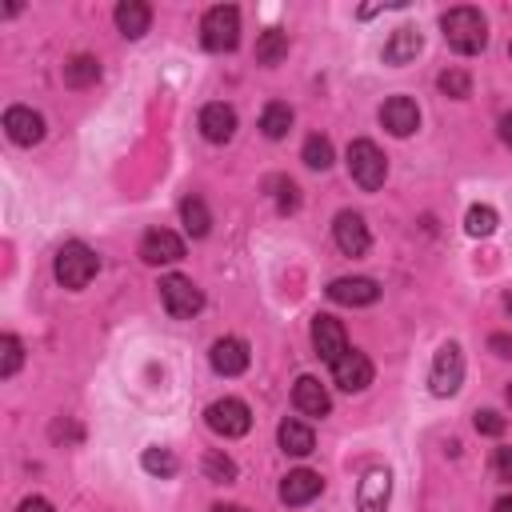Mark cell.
<instances>
[{"label": "cell", "mask_w": 512, "mask_h": 512, "mask_svg": "<svg viewBox=\"0 0 512 512\" xmlns=\"http://www.w3.org/2000/svg\"><path fill=\"white\" fill-rule=\"evenodd\" d=\"M388 496H392L388 468H372V472H364V480L356 488V508L360 512H384L388 508Z\"/></svg>", "instance_id": "cell-19"}, {"label": "cell", "mask_w": 512, "mask_h": 512, "mask_svg": "<svg viewBox=\"0 0 512 512\" xmlns=\"http://www.w3.org/2000/svg\"><path fill=\"white\" fill-rule=\"evenodd\" d=\"M276 440H280V448L284 452H292V456H308L312 448H316V436H312V428L304 424V420H280V428H276Z\"/></svg>", "instance_id": "cell-22"}, {"label": "cell", "mask_w": 512, "mask_h": 512, "mask_svg": "<svg viewBox=\"0 0 512 512\" xmlns=\"http://www.w3.org/2000/svg\"><path fill=\"white\" fill-rule=\"evenodd\" d=\"M16 512H52V504H48L44 496H28V500H20Z\"/></svg>", "instance_id": "cell-37"}, {"label": "cell", "mask_w": 512, "mask_h": 512, "mask_svg": "<svg viewBox=\"0 0 512 512\" xmlns=\"http://www.w3.org/2000/svg\"><path fill=\"white\" fill-rule=\"evenodd\" d=\"M100 80V60L96 56H72L68 64H64V84L68 88H88V84H96Z\"/></svg>", "instance_id": "cell-23"}, {"label": "cell", "mask_w": 512, "mask_h": 512, "mask_svg": "<svg viewBox=\"0 0 512 512\" xmlns=\"http://www.w3.org/2000/svg\"><path fill=\"white\" fill-rule=\"evenodd\" d=\"M312 348H316V356H320V360L336 364V360L348 352V336H344V324H340L336 316H328V312L312 316Z\"/></svg>", "instance_id": "cell-9"}, {"label": "cell", "mask_w": 512, "mask_h": 512, "mask_svg": "<svg viewBox=\"0 0 512 512\" xmlns=\"http://www.w3.org/2000/svg\"><path fill=\"white\" fill-rule=\"evenodd\" d=\"M240 40V8L236 4H216L200 20V44L208 52H232Z\"/></svg>", "instance_id": "cell-3"}, {"label": "cell", "mask_w": 512, "mask_h": 512, "mask_svg": "<svg viewBox=\"0 0 512 512\" xmlns=\"http://www.w3.org/2000/svg\"><path fill=\"white\" fill-rule=\"evenodd\" d=\"M332 380L344 388V392H364L372 384V360L360 352V348H348L336 364H332Z\"/></svg>", "instance_id": "cell-12"}, {"label": "cell", "mask_w": 512, "mask_h": 512, "mask_svg": "<svg viewBox=\"0 0 512 512\" xmlns=\"http://www.w3.org/2000/svg\"><path fill=\"white\" fill-rule=\"evenodd\" d=\"M140 260L144 264H176V260H184V240L168 228H152L140 240Z\"/></svg>", "instance_id": "cell-13"}, {"label": "cell", "mask_w": 512, "mask_h": 512, "mask_svg": "<svg viewBox=\"0 0 512 512\" xmlns=\"http://www.w3.org/2000/svg\"><path fill=\"white\" fill-rule=\"evenodd\" d=\"M292 404H296V412H304V416H328L332 412V400H328V388L316 380V376H296V384H292Z\"/></svg>", "instance_id": "cell-15"}, {"label": "cell", "mask_w": 512, "mask_h": 512, "mask_svg": "<svg viewBox=\"0 0 512 512\" xmlns=\"http://www.w3.org/2000/svg\"><path fill=\"white\" fill-rule=\"evenodd\" d=\"M52 272H56V284H64V288L80 292V288H88V284H92V276L100 272V256H96L88 244L68 240V244L56 252Z\"/></svg>", "instance_id": "cell-2"}, {"label": "cell", "mask_w": 512, "mask_h": 512, "mask_svg": "<svg viewBox=\"0 0 512 512\" xmlns=\"http://www.w3.org/2000/svg\"><path fill=\"white\" fill-rule=\"evenodd\" d=\"M288 128H292V108L280 104V100H272V104L260 112V132H264L268 140H284Z\"/></svg>", "instance_id": "cell-24"}, {"label": "cell", "mask_w": 512, "mask_h": 512, "mask_svg": "<svg viewBox=\"0 0 512 512\" xmlns=\"http://www.w3.org/2000/svg\"><path fill=\"white\" fill-rule=\"evenodd\" d=\"M4 132H8L12 144L32 148V144L44 140V116L32 112V108H24V104H12V108L4 112Z\"/></svg>", "instance_id": "cell-10"}, {"label": "cell", "mask_w": 512, "mask_h": 512, "mask_svg": "<svg viewBox=\"0 0 512 512\" xmlns=\"http://www.w3.org/2000/svg\"><path fill=\"white\" fill-rule=\"evenodd\" d=\"M160 300H164L168 316H176V320H188V316H196L204 308V292L180 272L160 276Z\"/></svg>", "instance_id": "cell-5"}, {"label": "cell", "mask_w": 512, "mask_h": 512, "mask_svg": "<svg viewBox=\"0 0 512 512\" xmlns=\"http://www.w3.org/2000/svg\"><path fill=\"white\" fill-rule=\"evenodd\" d=\"M440 92L444 96H452V100H464L468 92H472V80H468V72H460V68H448V72H440Z\"/></svg>", "instance_id": "cell-33"}, {"label": "cell", "mask_w": 512, "mask_h": 512, "mask_svg": "<svg viewBox=\"0 0 512 512\" xmlns=\"http://www.w3.org/2000/svg\"><path fill=\"white\" fill-rule=\"evenodd\" d=\"M488 348H492L496 356H512V336H504V332H492V336H488Z\"/></svg>", "instance_id": "cell-36"}, {"label": "cell", "mask_w": 512, "mask_h": 512, "mask_svg": "<svg viewBox=\"0 0 512 512\" xmlns=\"http://www.w3.org/2000/svg\"><path fill=\"white\" fill-rule=\"evenodd\" d=\"M460 384H464V352H460V344L448 340V344H440V352L432 360L428 388H432V396H456Z\"/></svg>", "instance_id": "cell-6"}, {"label": "cell", "mask_w": 512, "mask_h": 512, "mask_svg": "<svg viewBox=\"0 0 512 512\" xmlns=\"http://www.w3.org/2000/svg\"><path fill=\"white\" fill-rule=\"evenodd\" d=\"M204 476H208L212 484H232V480H236V464H232V456H224V452H208V456H204Z\"/></svg>", "instance_id": "cell-29"}, {"label": "cell", "mask_w": 512, "mask_h": 512, "mask_svg": "<svg viewBox=\"0 0 512 512\" xmlns=\"http://www.w3.org/2000/svg\"><path fill=\"white\" fill-rule=\"evenodd\" d=\"M332 236H336V248H340L344 256H364V252H368V244H372L364 216H360V212H352V208L336 212V220H332Z\"/></svg>", "instance_id": "cell-8"}, {"label": "cell", "mask_w": 512, "mask_h": 512, "mask_svg": "<svg viewBox=\"0 0 512 512\" xmlns=\"http://www.w3.org/2000/svg\"><path fill=\"white\" fill-rule=\"evenodd\" d=\"M200 132H204V140H212V144H228L232 132H236V112H232V104H224V100L204 104V108H200Z\"/></svg>", "instance_id": "cell-16"}, {"label": "cell", "mask_w": 512, "mask_h": 512, "mask_svg": "<svg viewBox=\"0 0 512 512\" xmlns=\"http://www.w3.org/2000/svg\"><path fill=\"white\" fill-rule=\"evenodd\" d=\"M180 220H184V228H188V236H208V228H212V216H208V208H204V200L200 196H184L180 200Z\"/></svg>", "instance_id": "cell-25"}, {"label": "cell", "mask_w": 512, "mask_h": 512, "mask_svg": "<svg viewBox=\"0 0 512 512\" xmlns=\"http://www.w3.org/2000/svg\"><path fill=\"white\" fill-rule=\"evenodd\" d=\"M420 48H424V40H420L416 28H396L384 44V64H408V60L420 56Z\"/></svg>", "instance_id": "cell-21"}, {"label": "cell", "mask_w": 512, "mask_h": 512, "mask_svg": "<svg viewBox=\"0 0 512 512\" xmlns=\"http://www.w3.org/2000/svg\"><path fill=\"white\" fill-rule=\"evenodd\" d=\"M208 360H212V368L220 372V376H240L244 368H248V344L244 340H236V336H220L212 348H208Z\"/></svg>", "instance_id": "cell-17"}, {"label": "cell", "mask_w": 512, "mask_h": 512, "mask_svg": "<svg viewBox=\"0 0 512 512\" xmlns=\"http://www.w3.org/2000/svg\"><path fill=\"white\" fill-rule=\"evenodd\" d=\"M504 308H508V312H512V296H504Z\"/></svg>", "instance_id": "cell-41"}, {"label": "cell", "mask_w": 512, "mask_h": 512, "mask_svg": "<svg viewBox=\"0 0 512 512\" xmlns=\"http://www.w3.org/2000/svg\"><path fill=\"white\" fill-rule=\"evenodd\" d=\"M268 188H272V196H276V208H280V212H296V208H300V188H296L288 176H272V180H268Z\"/></svg>", "instance_id": "cell-30"}, {"label": "cell", "mask_w": 512, "mask_h": 512, "mask_svg": "<svg viewBox=\"0 0 512 512\" xmlns=\"http://www.w3.org/2000/svg\"><path fill=\"white\" fill-rule=\"evenodd\" d=\"M464 232H468V236H492V232H496V208L472 204V208L464 212Z\"/></svg>", "instance_id": "cell-28"}, {"label": "cell", "mask_w": 512, "mask_h": 512, "mask_svg": "<svg viewBox=\"0 0 512 512\" xmlns=\"http://www.w3.org/2000/svg\"><path fill=\"white\" fill-rule=\"evenodd\" d=\"M492 512H512V496H500V500L492 504Z\"/></svg>", "instance_id": "cell-39"}, {"label": "cell", "mask_w": 512, "mask_h": 512, "mask_svg": "<svg viewBox=\"0 0 512 512\" xmlns=\"http://www.w3.org/2000/svg\"><path fill=\"white\" fill-rule=\"evenodd\" d=\"M140 464H144V472H152V476H172V472H176V456H172L168 448H144Z\"/></svg>", "instance_id": "cell-32"}, {"label": "cell", "mask_w": 512, "mask_h": 512, "mask_svg": "<svg viewBox=\"0 0 512 512\" xmlns=\"http://www.w3.org/2000/svg\"><path fill=\"white\" fill-rule=\"evenodd\" d=\"M320 492H324V480H320V472H312V468H296V472H288L284 484H280V500H284L288 508H300V504L316 500Z\"/></svg>", "instance_id": "cell-18"}, {"label": "cell", "mask_w": 512, "mask_h": 512, "mask_svg": "<svg viewBox=\"0 0 512 512\" xmlns=\"http://www.w3.org/2000/svg\"><path fill=\"white\" fill-rule=\"evenodd\" d=\"M328 300L348 304V308H364V304H376L380 300V284L372 276H336L328 284Z\"/></svg>", "instance_id": "cell-11"}, {"label": "cell", "mask_w": 512, "mask_h": 512, "mask_svg": "<svg viewBox=\"0 0 512 512\" xmlns=\"http://www.w3.org/2000/svg\"><path fill=\"white\" fill-rule=\"evenodd\" d=\"M348 176L364 188V192H376L388 176V160L384 152L372 144V140H352L348 144Z\"/></svg>", "instance_id": "cell-4"}, {"label": "cell", "mask_w": 512, "mask_h": 512, "mask_svg": "<svg viewBox=\"0 0 512 512\" xmlns=\"http://www.w3.org/2000/svg\"><path fill=\"white\" fill-rule=\"evenodd\" d=\"M500 140L512 148V112H504V116H500Z\"/></svg>", "instance_id": "cell-38"}, {"label": "cell", "mask_w": 512, "mask_h": 512, "mask_svg": "<svg viewBox=\"0 0 512 512\" xmlns=\"http://www.w3.org/2000/svg\"><path fill=\"white\" fill-rule=\"evenodd\" d=\"M440 28H444L448 48L460 52V56H476V52H484V44H488V24H484V16H480L476 8H468V4L448 8V12L440 16Z\"/></svg>", "instance_id": "cell-1"}, {"label": "cell", "mask_w": 512, "mask_h": 512, "mask_svg": "<svg viewBox=\"0 0 512 512\" xmlns=\"http://www.w3.org/2000/svg\"><path fill=\"white\" fill-rule=\"evenodd\" d=\"M304 164L312 168V172H324L328 164H332V140L328 136H320V132H312L308 140H304Z\"/></svg>", "instance_id": "cell-27"}, {"label": "cell", "mask_w": 512, "mask_h": 512, "mask_svg": "<svg viewBox=\"0 0 512 512\" xmlns=\"http://www.w3.org/2000/svg\"><path fill=\"white\" fill-rule=\"evenodd\" d=\"M472 424H476V432H480V436H504V428H508V424H504V416H500V412H492V408H480V412L472 416Z\"/></svg>", "instance_id": "cell-34"}, {"label": "cell", "mask_w": 512, "mask_h": 512, "mask_svg": "<svg viewBox=\"0 0 512 512\" xmlns=\"http://www.w3.org/2000/svg\"><path fill=\"white\" fill-rule=\"evenodd\" d=\"M20 360H24V348H20V340H16L12 332H4V336H0V376H4V380H8V376H16Z\"/></svg>", "instance_id": "cell-31"}, {"label": "cell", "mask_w": 512, "mask_h": 512, "mask_svg": "<svg viewBox=\"0 0 512 512\" xmlns=\"http://www.w3.org/2000/svg\"><path fill=\"white\" fill-rule=\"evenodd\" d=\"M380 124L392 132V136H412L420 128V108L416 100L408 96H388L384 108H380Z\"/></svg>", "instance_id": "cell-14"}, {"label": "cell", "mask_w": 512, "mask_h": 512, "mask_svg": "<svg viewBox=\"0 0 512 512\" xmlns=\"http://www.w3.org/2000/svg\"><path fill=\"white\" fill-rule=\"evenodd\" d=\"M212 512H244V508H240V504H216Z\"/></svg>", "instance_id": "cell-40"}, {"label": "cell", "mask_w": 512, "mask_h": 512, "mask_svg": "<svg viewBox=\"0 0 512 512\" xmlns=\"http://www.w3.org/2000/svg\"><path fill=\"white\" fill-rule=\"evenodd\" d=\"M508 404H512V384H508Z\"/></svg>", "instance_id": "cell-42"}, {"label": "cell", "mask_w": 512, "mask_h": 512, "mask_svg": "<svg viewBox=\"0 0 512 512\" xmlns=\"http://www.w3.org/2000/svg\"><path fill=\"white\" fill-rule=\"evenodd\" d=\"M204 420H208V428H212L216 436H224V440L244 436V432L252 428V412H248V404H244V400H236V396H224V400L208 404Z\"/></svg>", "instance_id": "cell-7"}, {"label": "cell", "mask_w": 512, "mask_h": 512, "mask_svg": "<svg viewBox=\"0 0 512 512\" xmlns=\"http://www.w3.org/2000/svg\"><path fill=\"white\" fill-rule=\"evenodd\" d=\"M492 476H496V480H512V448H496V456H492Z\"/></svg>", "instance_id": "cell-35"}, {"label": "cell", "mask_w": 512, "mask_h": 512, "mask_svg": "<svg viewBox=\"0 0 512 512\" xmlns=\"http://www.w3.org/2000/svg\"><path fill=\"white\" fill-rule=\"evenodd\" d=\"M284 56H288V36H284L280 28H268V32L256 40V60L272 68V64H280Z\"/></svg>", "instance_id": "cell-26"}, {"label": "cell", "mask_w": 512, "mask_h": 512, "mask_svg": "<svg viewBox=\"0 0 512 512\" xmlns=\"http://www.w3.org/2000/svg\"><path fill=\"white\" fill-rule=\"evenodd\" d=\"M112 16H116L120 36H128V40H140L148 32V24H152V8L144 0H120Z\"/></svg>", "instance_id": "cell-20"}]
</instances>
